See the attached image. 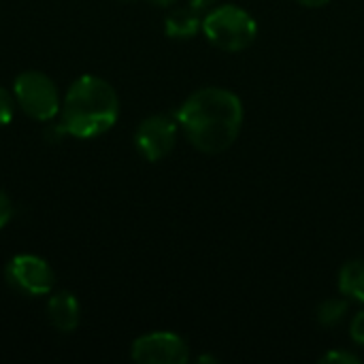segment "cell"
I'll return each instance as SVG.
<instances>
[{
	"instance_id": "1",
	"label": "cell",
	"mask_w": 364,
	"mask_h": 364,
	"mask_svg": "<svg viewBox=\"0 0 364 364\" xmlns=\"http://www.w3.org/2000/svg\"><path fill=\"white\" fill-rule=\"evenodd\" d=\"M179 126L188 141L205 154L226 151L239 136L243 105L239 96L222 87L194 92L179 109Z\"/></svg>"
},
{
	"instance_id": "2",
	"label": "cell",
	"mask_w": 364,
	"mask_h": 364,
	"mask_svg": "<svg viewBox=\"0 0 364 364\" xmlns=\"http://www.w3.org/2000/svg\"><path fill=\"white\" fill-rule=\"evenodd\" d=\"M119 115L115 90L94 75L79 77L62 105V126L77 139H92L107 132Z\"/></svg>"
},
{
	"instance_id": "3",
	"label": "cell",
	"mask_w": 364,
	"mask_h": 364,
	"mask_svg": "<svg viewBox=\"0 0 364 364\" xmlns=\"http://www.w3.org/2000/svg\"><path fill=\"white\" fill-rule=\"evenodd\" d=\"M203 30L211 45L224 51H241L250 47L258 34L254 17L235 4L218 6L215 11H211L203 19Z\"/></svg>"
},
{
	"instance_id": "4",
	"label": "cell",
	"mask_w": 364,
	"mask_h": 364,
	"mask_svg": "<svg viewBox=\"0 0 364 364\" xmlns=\"http://www.w3.org/2000/svg\"><path fill=\"white\" fill-rule=\"evenodd\" d=\"M13 90H15V100L19 109H23L26 115L38 122L51 119L60 111V96H58L55 83L38 70L21 73L15 79Z\"/></svg>"
},
{
	"instance_id": "5",
	"label": "cell",
	"mask_w": 364,
	"mask_h": 364,
	"mask_svg": "<svg viewBox=\"0 0 364 364\" xmlns=\"http://www.w3.org/2000/svg\"><path fill=\"white\" fill-rule=\"evenodd\" d=\"M6 282L26 296H43L53 288V271L43 258L19 254L6 267Z\"/></svg>"
},
{
	"instance_id": "6",
	"label": "cell",
	"mask_w": 364,
	"mask_h": 364,
	"mask_svg": "<svg viewBox=\"0 0 364 364\" xmlns=\"http://www.w3.org/2000/svg\"><path fill=\"white\" fill-rule=\"evenodd\" d=\"M132 358L141 364H183L190 352L186 341L173 333H149L132 343Z\"/></svg>"
},
{
	"instance_id": "7",
	"label": "cell",
	"mask_w": 364,
	"mask_h": 364,
	"mask_svg": "<svg viewBox=\"0 0 364 364\" xmlns=\"http://www.w3.org/2000/svg\"><path fill=\"white\" fill-rule=\"evenodd\" d=\"M177 141V124L168 115H151L141 122L134 143L141 156L149 162L162 160Z\"/></svg>"
},
{
	"instance_id": "8",
	"label": "cell",
	"mask_w": 364,
	"mask_h": 364,
	"mask_svg": "<svg viewBox=\"0 0 364 364\" xmlns=\"http://www.w3.org/2000/svg\"><path fill=\"white\" fill-rule=\"evenodd\" d=\"M47 316L60 333H73L79 326V303L70 292H58L49 299Z\"/></svg>"
},
{
	"instance_id": "9",
	"label": "cell",
	"mask_w": 364,
	"mask_h": 364,
	"mask_svg": "<svg viewBox=\"0 0 364 364\" xmlns=\"http://www.w3.org/2000/svg\"><path fill=\"white\" fill-rule=\"evenodd\" d=\"M203 26L200 17H198V9L190 6V9H177L166 17V34L171 38H190L198 32V28Z\"/></svg>"
},
{
	"instance_id": "10",
	"label": "cell",
	"mask_w": 364,
	"mask_h": 364,
	"mask_svg": "<svg viewBox=\"0 0 364 364\" xmlns=\"http://www.w3.org/2000/svg\"><path fill=\"white\" fill-rule=\"evenodd\" d=\"M339 290L343 296L364 303V262L352 260L339 273Z\"/></svg>"
},
{
	"instance_id": "11",
	"label": "cell",
	"mask_w": 364,
	"mask_h": 364,
	"mask_svg": "<svg viewBox=\"0 0 364 364\" xmlns=\"http://www.w3.org/2000/svg\"><path fill=\"white\" fill-rule=\"evenodd\" d=\"M350 309V303L343 299H328L318 307V322L326 328H335L346 320V314Z\"/></svg>"
},
{
	"instance_id": "12",
	"label": "cell",
	"mask_w": 364,
	"mask_h": 364,
	"mask_svg": "<svg viewBox=\"0 0 364 364\" xmlns=\"http://www.w3.org/2000/svg\"><path fill=\"white\" fill-rule=\"evenodd\" d=\"M13 113H15L13 98L4 87H0V126H6L13 119Z\"/></svg>"
},
{
	"instance_id": "13",
	"label": "cell",
	"mask_w": 364,
	"mask_h": 364,
	"mask_svg": "<svg viewBox=\"0 0 364 364\" xmlns=\"http://www.w3.org/2000/svg\"><path fill=\"white\" fill-rule=\"evenodd\" d=\"M322 363L324 364H358L360 363V358L358 356H354V354H350V352H328L324 358H322Z\"/></svg>"
},
{
	"instance_id": "14",
	"label": "cell",
	"mask_w": 364,
	"mask_h": 364,
	"mask_svg": "<svg viewBox=\"0 0 364 364\" xmlns=\"http://www.w3.org/2000/svg\"><path fill=\"white\" fill-rule=\"evenodd\" d=\"M350 333H352V339H354L358 346H364V311L356 314V318L352 320Z\"/></svg>"
},
{
	"instance_id": "15",
	"label": "cell",
	"mask_w": 364,
	"mask_h": 364,
	"mask_svg": "<svg viewBox=\"0 0 364 364\" xmlns=\"http://www.w3.org/2000/svg\"><path fill=\"white\" fill-rule=\"evenodd\" d=\"M11 218H13V205L9 200V196L4 192H0V228H4Z\"/></svg>"
},
{
	"instance_id": "16",
	"label": "cell",
	"mask_w": 364,
	"mask_h": 364,
	"mask_svg": "<svg viewBox=\"0 0 364 364\" xmlns=\"http://www.w3.org/2000/svg\"><path fill=\"white\" fill-rule=\"evenodd\" d=\"M301 4H305V6H311V9H318V6H324L326 2H331V0H299Z\"/></svg>"
},
{
	"instance_id": "17",
	"label": "cell",
	"mask_w": 364,
	"mask_h": 364,
	"mask_svg": "<svg viewBox=\"0 0 364 364\" xmlns=\"http://www.w3.org/2000/svg\"><path fill=\"white\" fill-rule=\"evenodd\" d=\"M211 2H213V0H190V6H194V9L200 11V9H205L207 4H211Z\"/></svg>"
},
{
	"instance_id": "18",
	"label": "cell",
	"mask_w": 364,
	"mask_h": 364,
	"mask_svg": "<svg viewBox=\"0 0 364 364\" xmlns=\"http://www.w3.org/2000/svg\"><path fill=\"white\" fill-rule=\"evenodd\" d=\"M151 2H156V4H160V6H171V4L177 2V0H151Z\"/></svg>"
}]
</instances>
